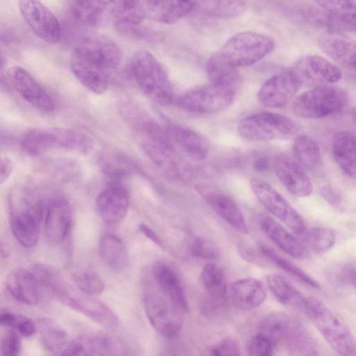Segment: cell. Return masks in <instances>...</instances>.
Here are the masks:
<instances>
[{
  "instance_id": "6f0895ef",
  "label": "cell",
  "mask_w": 356,
  "mask_h": 356,
  "mask_svg": "<svg viewBox=\"0 0 356 356\" xmlns=\"http://www.w3.org/2000/svg\"><path fill=\"white\" fill-rule=\"evenodd\" d=\"M324 198L332 205L339 207L341 202V197L339 193L330 188H324L323 192Z\"/></svg>"
},
{
  "instance_id": "9a60e30c",
  "label": "cell",
  "mask_w": 356,
  "mask_h": 356,
  "mask_svg": "<svg viewBox=\"0 0 356 356\" xmlns=\"http://www.w3.org/2000/svg\"><path fill=\"white\" fill-rule=\"evenodd\" d=\"M195 190L213 211L237 232L247 234L248 227L236 202L227 194L207 184H199Z\"/></svg>"
},
{
  "instance_id": "9f6ffc18",
  "label": "cell",
  "mask_w": 356,
  "mask_h": 356,
  "mask_svg": "<svg viewBox=\"0 0 356 356\" xmlns=\"http://www.w3.org/2000/svg\"><path fill=\"white\" fill-rule=\"evenodd\" d=\"M140 231L149 240L156 243L161 248H164V244L161 238L147 225L141 223L139 225Z\"/></svg>"
},
{
  "instance_id": "cb8c5ba5",
  "label": "cell",
  "mask_w": 356,
  "mask_h": 356,
  "mask_svg": "<svg viewBox=\"0 0 356 356\" xmlns=\"http://www.w3.org/2000/svg\"><path fill=\"white\" fill-rule=\"evenodd\" d=\"M45 232L47 238L54 243L63 241L72 222V210L67 201L56 198L46 207Z\"/></svg>"
},
{
  "instance_id": "f35d334b",
  "label": "cell",
  "mask_w": 356,
  "mask_h": 356,
  "mask_svg": "<svg viewBox=\"0 0 356 356\" xmlns=\"http://www.w3.org/2000/svg\"><path fill=\"white\" fill-rule=\"evenodd\" d=\"M207 72L211 83L236 89L240 76L237 68L227 63L216 53L208 60Z\"/></svg>"
},
{
  "instance_id": "d6a6232c",
  "label": "cell",
  "mask_w": 356,
  "mask_h": 356,
  "mask_svg": "<svg viewBox=\"0 0 356 356\" xmlns=\"http://www.w3.org/2000/svg\"><path fill=\"white\" fill-rule=\"evenodd\" d=\"M74 345L76 355H111L121 350L115 340L103 334L81 336L74 339Z\"/></svg>"
},
{
  "instance_id": "7bdbcfd3",
  "label": "cell",
  "mask_w": 356,
  "mask_h": 356,
  "mask_svg": "<svg viewBox=\"0 0 356 356\" xmlns=\"http://www.w3.org/2000/svg\"><path fill=\"white\" fill-rule=\"evenodd\" d=\"M307 245L317 252H325L330 250L336 242L334 231L328 227H314L302 234Z\"/></svg>"
},
{
  "instance_id": "74e56055",
  "label": "cell",
  "mask_w": 356,
  "mask_h": 356,
  "mask_svg": "<svg viewBox=\"0 0 356 356\" xmlns=\"http://www.w3.org/2000/svg\"><path fill=\"white\" fill-rule=\"evenodd\" d=\"M56 146L55 130L46 129H32L23 135L21 147L24 154L36 157Z\"/></svg>"
},
{
  "instance_id": "d6986e66",
  "label": "cell",
  "mask_w": 356,
  "mask_h": 356,
  "mask_svg": "<svg viewBox=\"0 0 356 356\" xmlns=\"http://www.w3.org/2000/svg\"><path fill=\"white\" fill-rule=\"evenodd\" d=\"M274 172L282 185L293 195L309 196L313 185L303 168L286 155L277 156L273 161Z\"/></svg>"
},
{
  "instance_id": "680465c9",
  "label": "cell",
  "mask_w": 356,
  "mask_h": 356,
  "mask_svg": "<svg viewBox=\"0 0 356 356\" xmlns=\"http://www.w3.org/2000/svg\"><path fill=\"white\" fill-rule=\"evenodd\" d=\"M269 165V161L268 158L265 156L257 157L253 163L254 169L259 172L266 170L268 168Z\"/></svg>"
},
{
  "instance_id": "db71d44e",
  "label": "cell",
  "mask_w": 356,
  "mask_h": 356,
  "mask_svg": "<svg viewBox=\"0 0 356 356\" xmlns=\"http://www.w3.org/2000/svg\"><path fill=\"white\" fill-rule=\"evenodd\" d=\"M238 252L240 256L245 261L251 262L255 265L265 266V260L260 257L253 250L245 245H238Z\"/></svg>"
},
{
  "instance_id": "ba28073f",
  "label": "cell",
  "mask_w": 356,
  "mask_h": 356,
  "mask_svg": "<svg viewBox=\"0 0 356 356\" xmlns=\"http://www.w3.org/2000/svg\"><path fill=\"white\" fill-rule=\"evenodd\" d=\"M348 102V95L341 88L331 86L314 87L300 95L291 105L297 116L320 119L341 111Z\"/></svg>"
},
{
  "instance_id": "2e32d148",
  "label": "cell",
  "mask_w": 356,
  "mask_h": 356,
  "mask_svg": "<svg viewBox=\"0 0 356 356\" xmlns=\"http://www.w3.org/2000/svg\"><path fill=\"white\" fill-rule=\"evenodd\" d=\"M302 84L291 70L275 74L268 79L257 93L260 104L269 108H280L289 102Z\"/></svg>"
},
{
  "instance_id": "7a4b0ae2",
  "label": "cell",
  "mask_w": 356,
  "mask_h": 356,
  "mask_svg": "<svg viewBox=\"0 0 356 356\" xmlns=\"http://www.w3.org/2000/svg\"><path fill=\"white\" fill-rule=\"evenodd\" d=\"M329 346L338 354H356L354 337L343 321L320 300L308 298L303 311Z\"/></svg>"
},
{
  "instance_id": "3957f363",
  "label": "cell",
  "mask_w": 356,
  "mask_h": 356,
  "mask_svg": "<svg viewBox=\"0 0 356 356\" xmlns=\"http://www.w3.org/2000/svg\"><path fill=\"white\" fill-rule=\"evenodd\" d=\"M131 65L138 85L147 97L162 105L173 103L175 97L168 74L152 54L145 50L136 51Z\"/></svg>"
},
{
  "instance_id": "83f0119b",
  "label": "cell",
  "mask_w": 356,
  "mask_h": 356,
  "mask_svg": "<svg viewBox=\"0 0 356 356\" xmlns=\"http://www.w3.org/2000/svg\"><path fill=\"white\" fill-rule=\"evenodd\" d=\"M166 128L173 144L177 145L189 156L202 160L209 154L206 140L193 129L178 124H168Z\"/></svg>"
},
{
  "instance_id": "ffe728a7",
  "label": "cell",
  "mask_w": 356,
  "mask_h": 356,
  "mask_svg": "<svg viewBox=\"0 0 356 356\" xmlns=\"http://www.w3.org/2000/svg\"><path fill=\"white\" fill-rule=\"evenodd\" d=\"M141 147L149 160L166 176L175 179L188 177V170L175 154V147L158 143L148 138L141 142Z\"/></svg>"
},
{
  "instance_id": "91938a15",
  "label": "cell",
  "mask_w": 356,
  "mask_h": 356,
  "mask_svg": "<svg viewBox=\"0 0 356 356\" xmlns=\"http://www.w3.org/2000/svg\"><path fill=\"white\" fill-rule=\"evenodd\" d=\"M13 313L0 308V325H10Z\"/></svg>"
},
{
  "instance_id": "9c48e42d",
  "label": "cell",
  "mask_w": 356,
  "mask_h": 356,
  "mask_svg": "<svg viewBox=\"0 0 356 356\" xmlns=\"http://www.w3.org/2000/svg\"><path fill=\"white\" fill-rule=\"evenodd\" d=\"M70 67L76 79L90 92L99 95L106 90L108 71L94 49L79 43L72 54Z\"/></svg>"
},
{
  "instance_id": "e0dca14e",
  "label": "cell",
  "mask_w": 356,
  "mask_h": 356,
  "mask_svg": "<svg viewBox=\"0 0 356 356\" xmlns=\"http://www.w3.org/2000/svg\"><path fill=\"white\" fill-rule=\"evenodd\" d=\"M200 280L204 290L202 310L207 314L219 312L227 301V285L222 269L217 264H207L201 272Z\"/></svg>"
},
{
  "instance_id": "681fc988",
  "label": "cell",
  "mask_w": 356,
  "mask_h": 356,
  "mask_svg": "<svg viewBox=\"0 0 356 356\" xmlns=\"http://www.w3.org/2000/svg\"><path fill=\"white\" fill-rule=\"evenodd\" d=\"M332 277L338 284L355 286V269L351 264L339 265L332 272Z\"/></svg>"
},
{
  "instance_id": "8d00e7d4",
  "label": "cell",
  "mask_w": 356,
  "mask_h": 356,
  "mask_svg": "<svg viewBox=\"0 0 356 356\" xmlns=\"http://www.w3.org/2000/svg\"><path fill=\"white\" fill-rule=\"evenodd\" d=\"M293 153L297 163L309 170L318 169L322 165V156L317 142L305 134L296 137L293 144Z\"/></svg>"
},
{
  "instance_id": "f907efd6",
  "label": "cell",
  "mask_w": 356,
  "mask_h": 356,
  "mask_svg": "<svg viewBox=\"0 0 356 356\" xmlns=\"http://www.w3.org/2000/svg\"><path fill=\"white\" fill-rule=\"evenodd\" d=\"M21 342L17 332L10 330L4 335L1 345V355L15 356L19 354Z\"/></svg>"
},
{
  "instance_id": "52a82bcc",
  "label": "cell",
  "mask_w": 356,
  "mask_h": 356,
  "mask_svg": "<svg viewBox=\"0 0 356 356\" xmlns=\"http://www.w3.org/2000/svg\"><path fill=\"white\" fill-rule=\"evenodd\" d=\"M274 48L275 42L270 37L245 31L231 37L218 53L227 63L237 68L257 63L273 51Z\"/></svg>"
},
{
  "instance_id": "c3c4849f",
  "label": "cell",
  "mask_w": 356,
  "mask_h": 356,
  "mask_svg": "<svg viewBox=\"0 0 356 356\" xmlns=\"http://www.w3.org/2000/svg\"><path fill=\"white\" fill-rule=\"evenodd\" d=\"M275 347L276 346L267 336L259 332L248 341L247 352L250 355H272Z\"/></svg>"
},
{
  "instance_id": "94428289",
  "label": "cell",
  "mask_w": 356,
  "mask_h": 356,
  "mask_svg": "<svg viewBox=\"0 0 356 356\" xmlns=\"http://www.w3.org/2000/svg\"><path fill=\"white\" fill-rule=\"evenodd\" d=\"M4 75V64L3 58L0 54V81L3 80Z\"/></svg>"
},
{
  "instance_id": "ac0fdd59",
  "label": "cell",
  "mask_w": 356,
  "mask_h": 356,
  "mask_svg": "<svg viewBox=\"0 0 356 356\" xmlns=\"http://www.w3.org/2000/svg\"><path fill=\"white\" fill-rule=\"evenodd\" d=\"M7 75L13 88L33 106L44 112L54 110V102L51 97L24 69L12 67Z\"/></svg>"
},
{
  "instance_id": "7402d4cb",
  "label": "cell",
  "mask_w": 356,
  "mask_h": 356,
  "mask_svg": "<svg viewBox=\"0 0 356 356\" xmlns=\"http://www.w3.org/2000/svg\"><path fill=\"white\" fill-rule=\"evenodd\" d=\"M227 300L241 310H251L261 305L267 296L264 283L254 277L238 280L227 286Z\"/></svg>"
},
{
  "instance_id": "bcb514c9",
  "label": "cell",
  "mask_w": 356,
  "mask_h": 356,
  "mask_svg": "<svg viewBox=\"0 0 356 356\" xmlns=\"http://www.w3.org/2000/svg\"><path fill=\"white\" fill-rule=\"evenodd\" d=\"M76 287L82 292L95 296L104 289V284L99 275L92 270H86L73 275Z\"/></svg>"
},
{
  "instance_id": "ab89813d",
  "label": "cell",
  "mask_w": 356,
  "mask_h": 356,
  "mask_svg": "<svg viewBox=\"0 0 356 356\" xmlns=\"http://www.w3.org/2000/svg\"><path fill=\"white\" fill-rule=\"evenodd\" d=\"M42 342L49 352L60 355H69L73 342L63 330L57 328L49 321L42 322Z\"/></svg>"
},
{
  "instance_id": "f5cc1de1",
  "label": "cell",
  "mask_w": 356,
  "mask_h": 356,
  "mask_svg": "<svg viewBox=\"0 0 356 356\" xmlns=\"http://www.w3.org/2000/svg\"><path fill=\"white\" fill-rule=\"evenodd\" d=\"M9 326L16 330L17 332L24 337H30L35 331L34 322L29 317L20 314H13Z\"/></svg>"
},
{
  "instance_id": "7c38bea8",
  "label": "cell",
  "mask_w": 356,
  "mask_h": 356,
  "mask_svg": "<svg viewBox=\"0 0 356 356\" xmlns=\"http://www.w3.org/2000/svg\"><path fill=\"white\" fill-rule=\"evenodd\" d=\"M250 186L257 198L268 211L293 232L298 235L304 234L306 227L303 219L278 191L268 183L256 178L250 180Z\"/></svg>"
},
{
  "instance_id": "5b68a950",
  "label": "cell",
  "mask_w": 356,
  "mask_h": 356,
  "mask_svg": "<svg viewBox=\"0 0 356 356\" xmlns=\"http://www.w3.org/2000/svg\"><path fill=\"white\" fill-rule=\"evenodd\" d=\"M259 332L267 336L275 346L284 345L293 355L304 353L312 341V337L300 322L283 312L271 313L263 318Z\"/></svg>"
},
{
  "instance_id": "6da1fadb",
  "label": "cell",
  "mask_w": 356,
  "mask_h": 356,
  "mask_svg": "<svg viewBox=\"0 0 356 356\" xmlns=\"http://www.w3.org/2000/svg\"><path fill=\"white\" fill-rule=\"evenodd\" d=\"M142 302L145 314L152 327L166 337H173L180 330L184 314L159 288L150 270L142 277Z\"/></svg>"
},
{
  "instance_id": "e575fe53",
  "label": "cell",
  "mask_w": 356,
  "mask_h": 356,
  "mask_svg": "<svg viewBox=\"0 0 356 356\" xmlns=\"http://www.w3.org/2000/svg\"><path fill=\"white\" fill-rule=\"evenodd\" d=\"M98 249L103 261L115 270H121L129 262L128 252L123 241L113 234H104L99 240Z\"/></svg>"
},
{
  "instance_id": "5bb4252c",
  "label": "cell",
  "mask_w": 356,
  "mask_h": 356,
  "mask_svg": "<svg viewBox=\"0 0 356 356\" xmlns=\"http://www.w3.org/2000/svg\"><path fill=\"white\" fill-rule=\"evenodd\" d=\"M291 71L302 86H329L337 83L342 77L339 67L321 56L313 55L298 59Z\"/></svg>"
},
{
  "instance_id": "60d3db41",
  "label": "cell",
  "mask_w": 356,
  "mask_h": 356,
  "mask_svg": "<svg viewBox=\"0 0 356 356\" xmlns=\"http://www.w3.org/2000/svg\"><path fill=\"white\" fill-rule=\"evenodd\" d=\"M56 146L76 150L82 154L89 153L93 148L92 138L87 133L74 129H54Z\"/></svg>"
},
{
  "instance_id": "277c9868",
  "label": "cell",
  "mask_w": 356,
  "mask_h": 356,
  "mask_svg": "<svg viewBox=\"0 0 356 356\" xmlns=\"http://www.w3.org/2000/svg\"><path fill=\"white\" fill-rule=\"evenodd\" d=\"M237 131L244 140L263 142L292 138L298 134L300 127L285 115L262 112L242 119L238 124Z\"/></svg>"
},
{
  "instance_id": "d4e9b609",
  "label": "cell",
  "mask_w": 356,
  "mask_h": 356,
  "mask_svg": "<svg viewBox=\"0 0 356 356\" xmlns=\"http://www.w3.org/2000/svg\"><path fill=\"white\" fill-rule=\"evenodd\" d=\"M152 275L159 288L183 313L189 311V305L180 281L173 269L167 264L157 261L152 266Z\"/></svg>"
},
{
  "instance_id": "484cf974",
  "label": "cell",
  "mask_w": 356,
  "mask_h": 356,
  "mask_svg": "<svg viewBox=\"0 0 356 356\" xmlns=\"http://www.w3.org/2000/svg\"><path fill=\"white\" fill-rule=\"evenodd\" d=\"M193 8L192 0H147L144 9L153 20L171 24L190 15Z\"/></svg>"
},
{
  "instance_id": "603a6c76",
  "label": "cell",
  "mask_w": 356,
  "mask_h": 356,
  "mask_svg": "<svg viewBox=\"0 0 356 356\" xmlns=\"http://www.w3.org/2000/svg\"><path fill=\"white\" fill-rule=\"evenodd\" d=\"M321 49L331 59L347 67H355V42L348 35L326 30L318 38Z\"/></svg>"
},
{
  "instance_id": "7dc6e473",
  "label": "cell",
  "mask_w": 356,
  "mask_h": 356,
  "mask_svg": "<svg viewBox=\"0 0 356 356\" xmlns=\"http://www.w3.org/2000/svg\"><path fill=\"white\" fill-rule=\"evenodd\" d=\"M115 30L122 36L134 40H156L158 35L153 31L140 26V24L115 22Z\"/></svg>"
},
{
  "instance_id": "f546056e",
  "label": "cell",
  "mask_w": 356,
  "mask_h": 356,
  "mask_svg": "<svg viewBox=\"0 0 356 356\" xmlns=\"http://www.w3.org/2000/svg\"><path fill=\"white\" fill-rule=\"evenodd\" d=\"M332 153L336 163L348 176L355 175V136L350 131L336 133L332 140Z\"/></svg>"
},
{
  "instance_id": "1f68e13d",
  "label": "cell",
  "mask_w": 356,
  "mask_h": 356,
  "mask_svg": "<svg viewBox=\"0 0 356 356\" xmlns=\"http://www.w3.org/2000/svg\"><path fill=\"white\" fill-rule=\"evenodd\" d=\"M267 284L280 303L303 312L308 298L304 296L285 277L277 273L270 274L267 277Z\"/></svg>"
},
{
  "instance_id": "836d02e7",
  "label": "cell",
  "mask_w": 356,
  "mask_h": 356,
  "mask_svg": "<svg viewBox=\"0 0 356 356\" xmlns=\"http://www.w3.org/2000/svg\"><path fill=\"white\" fill-rule=\"evenodd\" d=\"M104 12L115 21L140 24L145 11L138 0H97Z\"/></svg>"
},
{
  "instance_id": "ee69618b",
  "label": "cell",
  "mask_w": 356,
  "mask_h": 356,
  "mask_svg": "<svg viewBox=\"0 0 356 356\" xmlns=\"http://www.w3.org/2000/svg\"><path fill=\"white\" fill-rule=\"evenodd\" d=\"M316 1L327 13L355 26L354 0H316Z\"/></svg>"
},
{
  "instance_id": "b9f144b4",
  "label": "cell",
  "mask_w": 356,
  "mask_h": 356,
  "mask_svg": "<svg viewBox=\"0 0 356 356\" xmlns=\"http://www.w3.org/2000/svg\"><path fill=\"white\" fill-rule=\"evenodd\" d=\"M260 252L268 260L273 262L281 269L294 277L304 284L314 289H318L319 285L306 272L293 263L278 254L273 248L264 244L259 245Z\"/></svg>"
},
{
  "instance_id": "4316f807",
  "label": "cell",
  "mask_w": 356,
  "mask_h": 356,
  "mask_svg": "<svg viewBox=\"0 0 356 356\" xmlns=\"http://www.w3.org/2000/svg\"><path fill=\"white\" fill-rule=\"evenodd\" d=\"M259 225L268 237L291 257L303 259L309 256L305 247L273 218L264 216L260 218Z\"/></svg>"
},
{
  "instance_id": "f6af8a7d",
  "label": "cell",
  "mask_w": 356,
  "mask_h": 356,
  "mask_svg": "<svg viewBox=\"0 0 356 356\" xmlns=\"http://www.w3.org/2000/svg\"><path fill=\"white\" fill-rule=\"evenodd\" d=\"M190 254L200 259L216 261L220 257V251L215 243L202 236L192 235L188 241Z\"/></svg>"
},
{
  "instance_id": "11a10c76",
  "label": "cell",
  "mask_w": 356,
  "mask_h": 356,
  "mask_svg": "<svg viewBox=\"0 0 356 356\" xmlns=\"http://www.w3.org/2000/svg\"><path fill=\"white\" fill-rule=\"evenodd\" d=\"M13 168L12 161L5 156L0 155V184L8 179L12 173Z\"/></svg>"
},
{
  "instance_id": "4fadbf2b",
  "label": "cell",
  "mask_w": 356,
  "mask_h": 356,
  "mask_svg": "<svg viewBox=\"0 0 356 356\" xmlns=\"http://www.w3.org/2000/svg\"><path fill=\"white\" fill-rule=\"evenodd\" d=\"M18 8L26 24L38 38L49 44L59 41L60 24L51 10L40 0H19Z\"/></svg>"
},
{
  "instance_id": "816d5d0a",
  "label": "cell",
  "mask_w": 356,
  "mask_h": 356,
  "mask_svg": "<svg viewBox=\"0 0 356 356\" xmlns=\"http://www.w3.org/2000/svg\"><path fill=\"white\" fill-rule=\"evenodd\" d=\"M209 352V355L216 356L238 355L240 348L238 342L234 339L227 337L213 346Z\"/></svg>"
},
{
  "instance_id": "d590c367",
  "label": "cell",
  "mask_w": 356,
  "mask_h": 356,
  "mask_svg": "<svg viewBox=\"0 0 356 356\" xmlns=\"http://www.w3.org/2000/svg\"><path fill=\"white\" fill-rule=\"evenodd\" d=\"M70 13L79 24L96 28L102 24L106 13L97 0H67Z\"/></svg>"
},
{
  "instance_id": "8fae6325",
  "label": "cell",
  "mask_w": 356,
  "mask_h": 356,
  "mask_svg": "<svg viewBox=\"0 0 356 356\" xmlns=\"http://www.w3.org/2000/svg\"><path fill=\"white\" fill-rule=\"evenodd\" d=\"M63 303L81 312L94 321L106 327H115L118 318L115 313L93 296L85 293L77 287L65 285L60 277L51 291Z\"/></svg>"
},
{
  "instance_id": "44dd1931",
  "label": "cell",
  "mask_w": 356,
  "mask_h": 356,
  "mask_svg": "<svg viewBox=\"0 0 356 356\" xmlns=\"http://www.w3.org/2000/svg\"><path fill=\"white\" fill-rule=\"evenodd\" d=\"M95 203L97 210L104 221L109 224L117 223L127 213L129 193L120 184L113 182L98 194Z\"/></svg>"
},
{
  "instance_id": "8992f818",
  "label": "cell",
  "mask_w": 356,
  "mask_h": 356,
  "mask_svg": "<svg viewBox=\"0 0 356 356\" xmlns=\"http://www.w3.org/2000/svg\"><path fill=\"white\" fill-rule=\"evenodd\" d=\"M11 232L25 248H33L38 241L39 225L44 213L41 200L27 194L13 197L10 202Z\"/></svg>"
},
{
  "instance_id": "30bf717a",
  "label": "cell",
  "mask_w": 356,
  "mask_h": 356,
  "mask_svg": "<svg viewBox=\"0 0 356 356\" xmlns=\"http://www.w3.org/2000/svg\"><path fill=\"white\" fill-rule=\"evenodd\" d=\"M234 98V88L209 83L187 91L173 103L188 112L213 113L229 108Z\"/></svg>"
},
{
  "instance_id": "f1b7e54d",
  "label": "cell",
  "mask_w": 356,
  "mask_h": 356,
  "mask_svg": "<svg viewBox=\"0 0 356 356\" xmlns=\"http://www.w3.org/2000/svg\"><path fill=\"white\" fill-rule=\"evenodd\" d=\"M38 284L33 274L24 268L13 270L6 279V286L12 296L30 305L38 301Z\"/></svg>"
},
{
  "instance_id": "4dcf8cb0",
  "label": "cell",
  "mask_w": 356,
  "mask_h": 356,
  "mask_svg": "<svg viewBox=\"0 0 356 356\" xmlns=\"http://www.w3.org/2000/svg\"><path fill=\"white\" fill-rule=\"evenodd\" d=\"M191 13L198 16L233 18L241 15L246 8L245 0H192Z\"/></svg>"
}]
</instances>
